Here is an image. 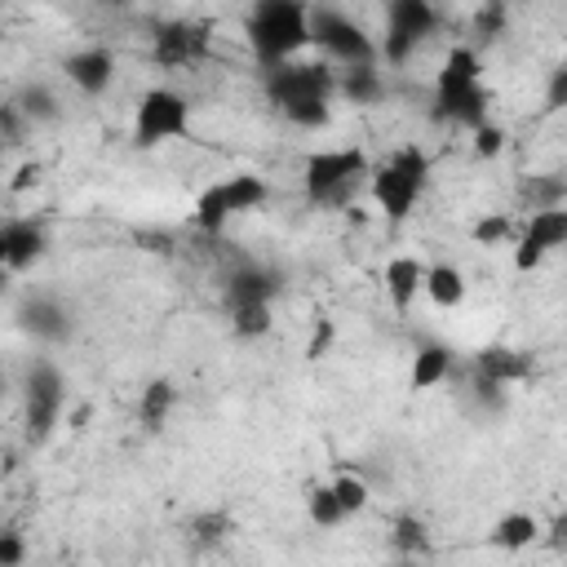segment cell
Segmentation results:
<instances>
[{
	"mask_svg": "<svg viewBox=\"0 0 567 567\" xmlns=\"http://www.w3.org/2000/svg\"><path fill=\"white\" fill-rule=\"evenodd\" d=\"M332 93H337V71L328 62L288 58L279 66H266V97L297 128H323L332 120Z\"/></svg>",
	"mask_w": 567,
	"mask_h": 567,
	"instance_id": "cell-1",
	"label": "cell"
},
{
	"mask_svg": "<svg viewBox=\"0 0 567 567\" xmlns=\"http://www.w3.org/2000/svg\"><path fill=\"white\" fill-rule=\"evenodd\" d=\"M244 35L261 66H279L310 44V9L306 0H252Z\"/></svg>",
	"mask_w": 567,
	"mask_h": 567,
	"instance_id": "cell-2",
	"label": "cell"
},
{
	"mask_svg": "<svg viewBox=\"0 0 567 567\" xmlns=\"http://www.w3.org/2000/svg\"><path fill=\"white\" fill-rule=\"evenodd\" d=\"M363 182H368V155L359 146L310 151L301 164V190L319 208H350V199Z\"/></svg>",
	"mask_w": 567,
	"mask_h": 567,
	"instance_id": "cell-3",
	"label": "cell"
},
{
	"mask_svg": "<svg viewBox=\"0 0 567 567\" xmlns=\"http://www.w3.org/2000/svg\"><path fill=\"white\" fill-rule=\"evenodd\" d=\"M430 177V159L421 146H399L394 155H385L377 168H368V195L381 208V217L390 221H408L421 190Z\"/></svg>",
	"mask_w": 567,
	"mask_h": 567,
	"instance_id": "cell-4",
	"label": "cell"
},
{
	"mask_svg": "<svg viewBox=\"0 0 567 567\" xmlns=\"http://www.w3.org/2000/svg\"><path fill=\"white\" fill-rule=\"evenodd\" d=\"M66 412V377L53 359L35 354L22 372V425H27V443H49L53 430L62 425Z\"/></svg>",
	"mask_w": 567,
	"mask_h": 567,
	"instance_id": "cell-5",
	"label": "cell"
},
{
	"mask_svg": "<svg viewBox=\"0 0 567 567\" xmlns=\"http://www.w3.org/2000/svg\"><path fill=\"white\" fill-rule=\"evenodd\" d=\"M439 27H443L439 0H385V40L377 44V53L390 66H403Z\"/></svg>",
	"mask_w": 567,
	"mask_h": 567,
	"instance_id": "cell-6",
	"label": "cell"
},
{
	"mask_svg": "<svg viewBox=\"0 0 567 567\" xmlns=\"http://www.w3.org/2000/svg\"><path fill=\"white\" fill-rule=\"evenodd\" d=\"M190 133V102L177 89H146L133 111V146L151 151Z\"/></svg>",
	"mask_w": 567,
	"mask_h": 567,
	"instance_id": "cell-7",
	"label": "cell"
},
{
	"mask_svg": "<svg viewBox=\"0 0 567 567\" xmlns=\"http://www.w3.org/2000/svg\"><path fill=\"white\" fill-rule=\"evenodd\" d=\"M310 44H319L328 58H337L341 66H359V62H377V40L341 9H310Z\"/></svg>",
	"mask_w": 567,
	"mask_h": 567,
	"instance_id": "cell-8",
	"label": "cell"
},
{
	"mask_svg": "<svg viewBox=\"0 0 567 567\" xmlns=\"http://www.w3.org/2000/svg\"><path fill=\"white\" fill-rule=\"evenodd\" d=\"M208 44H213V22H199V18H168V22H155L151 58H155V66H164V71H182V66L204 62V58H208Z\"/></svg>",
	"mask_w": 567,
	"mask_h": 567,
	"instance_id": "cell-9",
	"label": "cell"
},
{
	"mask_svg": "<svg viewBox=\"0 0 567 567\" xmlns=\"http://www.w3.org/2000/svg\"><path fill=\"white\" fill-rule=\"evenodd\" d=\"M13 319H18V328H22L35 346H62V341L75 332L71 310H66L53 292H27V297L18 301V310H13Z\"/></svg>",
	"mask_w": 567,
	"mask_h": 567,
	"instance_id": "cell-10",
	"label": "cell"
},
{
	"mask_svg": "<svg viewBox=\"0 0 567 567\" xmlns=\"http://www.w3.org/2000/svg\"><path fill=\"white\" fill-rule=\"evenodd\" d=\"M563 244H567V208H540V213H532L527 230L514 244V270H523V275L536 270Z\"/></svg>",
	"mask_w": 567,
	"mask_h": 567,
	"instance_id": "cell-11",
	"label": "cell"
},
{
	"mask_svg": "<svg viewBox=\"0 0 567 567\" xmlns=\"http://www.w3.org/2000/svg\"><path fill=\"white\" fill-rule=\"evenodd\" d=\"M279 292H284V279H279L270 266H261V261H239V266H230L226 279H221L226 310H235V306H252V301L270 306Z\"/></svg>",
	"mask_w": 567,
	"mask_h": 567,
	"instance_id": "cell-12",
	"label": "cell"
},
{
	"mask_svg": "<svg viewBox=\"0 0 567 567\" xmlns=\"http://www.w3.org/2000/svg\"><path fill=\"white\" fill-rule=\"evenodd\" d=\"M487 106H492V93L483 89V80H474V84H461V89H434L430 115H434L439 124L478 128V124L487 120Z\"/></svg>",
	"mask_w": 567,
	"mask_h": 567,
	"instance_id": "cell-13",
	"label": "cell"
},
{
	"mask_svg": "<svg viewBox=\"0 0 567 567\" xmlns=\"http://www.w3.org/2000/svg\"><path fill=\"white\" fill-rule=\"evenodd\" d=\"M62 71H66V80H71L84 97H97V93H106L111 80H115V53H111L106 44H84V49H75V53L62 58Z\"/></svg>",
	"mask_w": 567,
	"mask_h": 567,
	"instance_id": "cell-14",
	"label": "cell"
},
{
	"mask_svg": "<svg viewBox=\"0 0 567 567\" xmlns=\"http://www.w3.org/2000/svg\"><path fill=\"white\" fill-rule=\"evenodd\" d=\"M474 372L487 377V381H501V385H523V381L536 377V359H532V350L492 341V346L474 350Z\"/></svg>",
	"mask_w": 567,
	"mask_h": 567,
	"instance_id": "cell-15",
	"label": "cell"
},
{
	"mask_svg": "<svg viewBox=\"0 0 567 567\" xmlns=\"http://www.w3.org/2000/svg\"><path fill=\"white\" fill-rule=\"evenodd\" d=\"M452 363H456L452 346H447V341H439V337H425V341L416 346V354H412L408 390H416V394L434 390L439 381H447V377H452Z\"/></svg>",
	"mask_w": 567,
	"mask_h": 567,
	"instance_id": "cell-16",
	"label": "cell"
},
{
	"mask_svg": "<svg viewBox=\"0 0 567 567\" xmlns=\"http://www.w3.org/2000/svg\"><path fill=\"white\" fill-rule=\"evenodd\" d=\"M4 244H9L4 266L18 275V270H31V266L44 257L49 235H44V226H40L35 217H13V221H4Z\"/></svg>",
	"mask_w": 567,
	"mask_h": 567,
	"instance_id": "cell-17",
	"label": "cell"
},
{
	"mask_svg": "<svg viewBox=\"0 0 567 567\" xmlns=\"http://www.w3.org/2000/svg\"><path fill=\"white\" fill-rule=\"evenodd\" d=\"M421 292H425L439 310H452V306L465 301L470 284H465V275H461L452 261H434V266H421Z\"/></svg>",
	"mask_w": 567,
	"mask_h": 567,
	"instance_id": "cell-18",
	"label": "cell"
},
{
	"mask_svg": "<svg viewBox=\"0 0 567 567\" xmlns=\"http://www.w3.org/2000/svg\"><path fill=\"white\" fill-rule=\"evenodd\" d=\"M381 284H385V297L394 310H412L416 292H421V261L416 257H390L385 270H381Z\"/></svg>",
	"mask_w": 567,
	"mask_h": 567,
	"instance_id": "cell-19",
	"label": "cell"
},
{
	"mask_svg": "<svg viewBox=\"0 0 567 567\" xmlns=\"http://www.w3.org/2000/svg\"><path fill=\"white\" fill-rule=\"evenodd\" d=\"M173 408H177V385H173L168 377H155V381H146V385H142L137 421H142V430H146V434H159V430H164V421L173 416Z\"/></svg>",
	"mask_w": 567,
	"mask_h": 567,
	"instance_id": "cell-20",
	"label": "cell"
},
{
	"mask_svg": "<svg viewBox=\"0 0 567 567\" xmlns=\"http://www.w3.org/2000/svg\"><path fill=\"white\" fill-rule=\"evenodd\" d=\"M536 540H540V518L527 514V509H509V514H501L492 523V545L505 549V554H518V549H527Z\"/></svg>",
	"mask_w": 567,
	"mask_h": 567,
	"instance_id": "cell-21",
	"label": "cell"
},
{
	"mask_svg": "<svg viewBox=\"0 0 567 567\" xmlns=\"http://www.w3.org/2000/svg\"><path fill=\"white\" fill-rule=\"evenodd\" d=\"M337 93L346 102H354V106H377L385 97V80H381V71L372 62H359V66H346L337 75Z\"/></svg>",
	"mask_w": 567,
	"mask_h": 567,
	"instance_id": "cell-22",
	"label": "cell"
},
{
	"mask_svg": "<svg viewBox=\"0 0 567 567\" xmlns=\"http://www.w3.org/2000/svg\"><path fill=\"white\" fill-rule=\"evenodd\" d=\"M221 195H226L230 217H239V213H252V208H261L270 199V182L261 173H230L221 182Z\"/></svg>",
	"mask_w": 567,
	"mask_h": 567,
	"instance_id": "cell-23",
	"label": "cell"
},
{
	"mask_svg": "<svg viewBox=\"0 0 567 567\" xmlns=\"http://www.w3.org/2000/svg\"><path fill=\"white\" fill-rule=\"evenodd\" d=\"M474 80H483V58L470 44L447 49V58H443V66L434 75V89H461V84H474Z\"/></svg>",
	"mask_w": 567,
	"mask_h": 567,
	"instance_id": "cell-24",
	"label": "cell"
},
{
	"mask_svg": "<svg viewBox=\"0 0 567 567\" xmlns=\"http://www.w3.org/2000/svg\"><path fill=\"white\" fill-rule=\"evenodd\" d=\"M390 549L394 554H403V558H425L430 554V527H425V518H416V514H394L390 518Z\"/></svg>",
	"mask_w": 567,
	"mask_h": 567,
	"instance_id": "cell-25",
	"label": "cell"
},
{
	"mask_svg": "<svg viewBox=\"0 0 567 567\" xmlns=\"http://www.w3.org/2000/svg\"><path fill=\"white\" fill-rule=\"evenodd\" d=\"M518 199L532 204V213L540 208H563L567 204V182L558 173H532L518 182Z\"/></svg>",
	"mask_w": 567,
	"mask_h": 567,
	"instance_id": "cell-26",
	"label": "cell"
},
{
	"mask_svg": "<svg viewBox=\"0 0 567 567\" xmlns=\"http://www.w3.org/2000/svg\"><path fill=\"white\" fill-rule=\"evenodd\" d=\"M190 221H195L204 235H217V230H226V221H230V208H226L221 182H213V186H204V190H199V199H195V208H190Z\"/></svg>",
	"mask_w": 567,
	"mask_h": 567,
	"instance_id": "cell-27",
	"label": "cell"
},
{
	"mask_svg": "<svg viewBox=\"0 0 567 567\" xmlns=\"http://www.w3.org/2000/svg\"><path fill=\"white\" fill-rule=\"evenodd\" d=\"M230 532H235V518H230L226 509H204V514L190 518V540H195V549H217L221 540H230Z\"/></svg>",
	"mask_w": 567,
	"mask_h": 567,
	"instance_id": "cell-28",
	"label": "cell"
},
{
	"mask_svg": "<svg viewBox=\"0 0 567 567\" xmlns=\"http://www.w3.org/2000/svg\"><path fill=\"white\" fill-rule=\"evenodd\" d=\"M306 514H310V523L319 527V532H332V527H341L350 514L341 509V501H337V492H332V483H323V487H315L310 496H306Z\"/></svg>",
	"mask_w": 567,
	"mask_h": 567,
	"instance_id": "cell-29",
	"label": "cell"
},
{
	"mask_svg": "<svg viewBox=\"0 0 567 567\" xmlns=\"http://www.w3.org/2000/svg\"><path fill=\"white\" fill-rule=\"evenodd\" d=\"M270 328H275V319H270V306H261V301L230 310V332H235L239 341H261Z\"/></svg>",
	"mask_w": 567,
	"mask_h": 567,
	"instance_id": "cell-30",
	"label": "cell"
},
{
	"mask_svg": "<svg viewBox=\"0 0 567 567\" xmlns=\"http://www.w3.org/2000/svg\"><path fill=\"white\" fill-rule=\"evenodd\" d=\"M13 106L27 115V124H31V120H35V124L58 120V97H53V89H49V84H27V89L13 97Z\"/></svg>",
	"mask_w": 567,
	"mask_h": 567,
	"instance_id": "cell-31",
	"label": "cell"
},
{
	"mask_svg": "<svg viewBox=\"0 0 567 567\" xmlns=\"http://www.w3.org/2000/svg\"><path fill=\"white\" fill-rule=\"evenodd\" d=\"M505 27H509V4L505 0H483L478 13H474V40L492 44V40L505 35Z\"/></svg>",
	"mask_w": 567,
	"mask_h": 567,
	"instance_id": "cell-32",
	"label": "cell"
},
{
	"mask_svg": "<svg viewBox=\"0 0 567 567\" xmlns=\"http://www.w3.org/2000/svg\"><path fill=\"white\" fill-rule=\"evenodd\" d=\"M509 235H514L509 213H483V217L470 226V239H474L478 248H496V244H505Z\"/></svg>",
	"mask_w": 567,
	"mask_h": 567,
	"instance_id": "cell-33",
	"label": "cell"
},
{
	"mask_svg": "<svg viewBox=\"0 0 567 567\" xmlns=\"http://www.w3.org/2000/svg\"><path fill=\"white\" fill-rule=\"evenodd\" d=\"M470 394H474V399L483 403V412H492V416H501L505 403H509V385L487 381V377H478V372H470Z\"/></svg>",
	"mask_w": 567,
	"mask_h": 567,
	"instance_id": "cell-34",
	"label": "cell"
},
{
	"mask_svg": "<svg viewBox=\"0 0 567 567\" xmlns=\"http://www.w3.org/2000/svg\"><path fill=\"white\" fill-rule=\"evenodd\" d=\"M332 492H337V501H341L346 514H363L368 509V483L359 474H337L332 478Z\"/></svg>",
	"mask_w": 567,
	"mask_h": 567,
	"instance_id": "cell-35",
	"label": "cell"
},
{
	"mask_svg": "<svg viewBox=\"0 0 567 567\" xmlns=\"http://www.w3.org/2000/svg\"><path fill=\"white\" fill-rule=\"evenodd\" d=\"M501 151H505V128L492 124V120H483V124L474 128V155H478V159H496Z\"/></svg>",
	"mask_w": 567,
	"mask_h": 567,
	"instance_id": "cell-36",
	"label": "cell"
},
{
	"mask_svg": "<svg viewBox=\"0 0 567 567\" xmlns=\"http://www.w3.org/2000/svg\"><path fill=\"white\" fill-rule=\"evenodd\" d=\"M332 341H337V323L332 319H319L315 328H310V341H306V359L310 363H319V359H328V350H332Z\"/></svg>",
	"mask_w": 567,
	"mask_h": 567,
	"instance_id": "cell-37",
	"label": "cell"
},
{
	"mask_svg": "<svg viewBox=\"0 0 567 567\" xmlns=\"http://www.w3.org/2000/svg\"><path fill=\"white\" fill-rule=\"evenodd\" d=\"M567 106V66L558 62L549 71V84H545V111H563Z\"/></svg>",
	"mask_w": 567,
	"mask_h": 567,
	"instance_id": "cell-38",
	"label": "cell"
},
{
	"mask_svg": "<svg viewBox=\"0 0 567 567\" xmlns=\"http://www.w3.org/2000/svg\"><path fill=\"white\" fill-rule=\"evenodd\" d=\"M22 558H27V540H22V532L4 527V532H0V567H18Z\"/></svg>",
	"mask_w": 567,
	"mask_h": 567,
	"instance_id": "cell-39",
	"label": "cell"
},
{
	"mask_svg": "<svg viewBox=\"0 0 567 567\" xmlns=\"http://www.w3.org/2000/svg\"><path fill=\"white\" fill-rule=\"evenodd\" d=\"M22 124H27V115H22L13 102H9V106H0V137H4V142H18Z\"/></svg>",
	"mask_w": 567,
	"mask_h": 567,
	"instance_id": "cell-40",
	"label": "cell"
},
{
	"mask_svg": "<svg viewBox=\"0 0 567 567\" xmlns=\"http://www.w3.org/2000/svg\"><path fill=\"white\" fill-rule=\"evenodd\" d=\"M89 416H93V408H89V403H80V408H75V416H71V425H75V430H84V421H89Z\"/></svg>",
	"mask_w": 567,
	"mask_h": 567,
	"instance_id": "cell-41",
	"label": "cell"
},
{
	"mask_svg": "<svg viewBox=\"0 0 567 567\" xmlns=\"http://www.w3.org/2000/svg\"><path fill=\"white\" fill-rule=\"evenodd\" d=\"M31 177H35V164H22V168H18V182H13V186H31Z\"/></svg>",
	"mask_w": 567,
	"mask_h": 567,
	"instance_id": "cell-42",
	"label": "cell"
},
{
	"mask_svg": "<svg viewBox=\"0 0 567 567\" xmlns=\"http://www.w3.org/2000/svg\"><path fill=\"white\" fill-rule=\"evenodd\" d=\"M4 257H9V244H4V221H0V266H4Z\"/></svg>",
	"mask_w": 567,
	"mask_h": 567,
	"instance_id": "cell-43",
	"label": "cell"
},
{
	"mask_svg": "<svg viewBox=\"0 0 567 567\" xmlns=\"http://www.w3.org/2000/svg\"><path fill=\"white\" fill-rule=\"evenodd\" d=\"M9 275H13V270H9V266H0V292L9 288Z\"/></svg>",
	"mask_w": 567,
	"mask_h": 567,
	"instance_id": "cell-44",
	"label": "cell"
},
{
	"mask_svg": "<svg viewBox=\"0 0 567 567\" xmlns=\"http://www.w3.org/2000/svg\"><path fill=\"white\" fill-rule=\"evenodd\" d=\"M97 4H102V9H124L128 0H97Z\"/></svg>",
	"mask_w": 567,
	"mask_h": 567,
	"instance_id": "cell-45",
	"label": "cell"
},
{
	"mask_svg": "<svg viewBox=\"0 0 567 567\" xmlns=\"http://www.w3.org/2000/svg\"><path fill=\"white\" fill-rule=\"evenodd\" d=\"M4 394H9V377L0 372V399H4Z\"/></svg>",
	"mask_w": 567,
	"mask_h": 567,
	"instance_id": "cell-46",
	"label": "cell"
},
{
	"mask_svg": "<svg viewBox=\"0 0 567 567\" xmlns=\"http://www.w3.org/2000/svg\"><path fill=\"white\" fill-rule=\"evenodd\" d=\"M4 146H9V142H4V137H0V155H4Z\"/></svg>",
	"mask_w": 567,
	"mask_h": 567,
	"instance_id": "cell-47",
	"label": "cell"
}]
</instances>
